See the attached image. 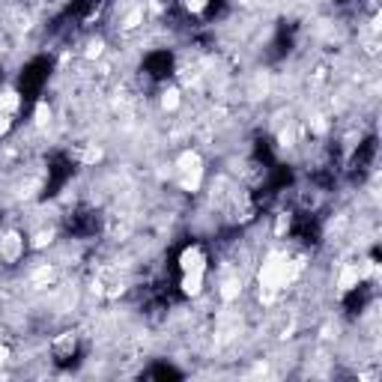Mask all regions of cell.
<instances>
[{"instance_id":"6da1fadb","label":"cell","mask_w":382,"mask_h":382,"mask_svg":"<svg viewBox=\"0 0 382 382\" xmlns=\"http://www.w3.org/2000/svg\"><path fill=\"white\" fill-rule=\"evenodd\" d=\"M48 75H51V60H48V57H33V60L21 69V75H18V93H21V99H24L27 113L33 111V104L39 99Z\"/></svg>"},{"instance_id":"7a4b0ae2","label":"cell","mask_w":382,"mask_h":382,"mask_svg":"<svg viewBox=\"0 0 382 382\" xmlns=\"http://www.w3.org/2000/svg\"><path fill=\"white\" fill-rule=\"evenodd\" d=\"M72 174H75L72 158L66 156V152H51V156H48V183H45V191H42V200L54 197L57 191L72 179Z\"/></svg>"},{"instance_id":"3957f363","label":"cell","mask_w":382,"mask_h":382,"mask_svg":"<svg viewBox=\"0 0 382 382\" xmlns=\"http://www.w3.org/2000/svg\"><path fill=\"white\" fill-rule=\"evenodd\" d=\"M143 69H147V75L156 78V81L167 78V75L174 72V54L170 51H152V54L143 57Z\"/></svg>"},{"instance_id":"277c9868","label":"cell","mask_w":382,"mask_h":382,"mask_svg":"<svg viewBox=\"0 0 382 382\" xmlns=\"http://www.w3.org/2000/svg\"><path fill=\"white\" fill-rule=\"evenodd\" d=\"M66 230L72 236H96L99 230V215L96 212H87V209H78L75 215H69V221H66Z\"/></svg>"},{"instance_id":"5b68a950","label":"cell","mask_w":382,"mask_h":382,"mask_svg":"<svg viewBox=\"0 0 382 382\" xmlns=\"http://www.w3.org/2000/svg\"><path fill=\"white\" fill-rule=\"evenodd\" d=\"M290 233H293L295 239H302V242H308V245H317V242H320V221L302 212V215L293 218Z\"/></svg>"},{"instance_id":"8992f818","label":"cell","mask_w":382,"mask_h":382,"mask_svg":"<svg viewBox=\"0 0 382 382\" xmlns=\"http://www.w3.org/2000/svg\"><path fill=\"white\" fill-rule=\"evenodd\" d=\"M376 156V138L370 135L365 143H358V149H356V156H352V179H361L367 174V167H370V161H374Z\"/></svg>"},{"instance_id":"52a82bcc","label":"cell","mask_w":382,"mask_h":382,"mask_svg":"<svg viewBox=\"0 0 382 382\" xmlns=\"http://www.w3.org/2000/svg\"><path fill=\"white\" fill-rule=\"evenodd\" d=\"M293 36H295V24H286L281 21L278 24V33H275V42H272V60H281V57H286L293 51Z\"/></svg>"},{"instance_id":"ba28073f","label":"cell","mask_w":382,"mask_h":382,"mask_svg":"<svg viewBox=\"0 0 382 382\" xmlns=\"http://www.w3.org/2000/svg\"><path fill=\"white\" fill-rule=\"evenodd\" d=\"M293 183V170L286 167V165H278V161H275V165L269 167V183H266V197L269 194H278L281 188H286Z\"/></svg>"},{"instance_id":"9c48e42d","label":"cell","mask_w":382,"mask_h":382,"mask_svg":"<svg viewBox=\"0 0 382 382\" xmlns=\"http://www.w3.org/2000/svg\"><path fill=\"white\" fill-rule=\"evenodd\" d=\"M370 299V290H367V284H361V286H352V290L343 295V311L349 313V317H356V313L365 311V304Z\"/></svg>"},{"instance_id":"30bf717a","label":"cell","mask_w":382,"mask_h":382,"mask_svg":"<svg viewBox=\"0 0 382 382\" xmlns=\"http://www.w3.org/2000/svg\"><path fill=\"white\" fill-rule=\"evenodd\" d=\"M90 9H93V0H72V3L63 9V15L57 18L54 27H60L63 21H75V18H84V15L90 12Z\"/></svg>"},{"instance_id":"8fae6325","label":"cell","mask_w":382,"mask_h":382,"mask_svg":"<svg viewBox=\"0 0 382 382\" xmlns=\"http://www.w3.org/2000/svg\"><path fill=\"white\" fill-rule=\"evenodd\" d=\"M254 158L263 161L266 167L275 165V152H272V140L269 138H257V143H254Z\"/></svg>"},{"instance_id":"7c38bea8","label":"cell","mask_w":382,"mask_h":382,"mask_svg":"<svg viewBox=\"0 0 382 382\" xmlns=\"http://www.w3.org/2000/svg\"><path fill=\"white\" fill-rule=\"evenodd\" d=\"M143 376L147 379H183V374H179L176 367H170V365H152Z\"/></svg>"},{"instance_id":"4fadbf2b","label":"cell","mask_w":382,"mask_h":382,"mask_svg":"<svg viewBox=\"0 0 382 382\" xmlns=\"http://www.w3.org/2000/svg\"><path fill=\"white\" fill-rule=\"evenodd\" d=\"M224 3H227V0H209V3H206V18H215L224 9Z\"/></svg>"}]
</instances>
